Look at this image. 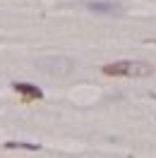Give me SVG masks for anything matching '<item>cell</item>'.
I'll return each instance as SVG.
<instances>
[{
    "label": "cell",
    "instance_id": "obj_1",
    "mask_svg": "<svg viewBox=\"0 0 156 158\" xmlns=\"http://www.w3.org/2000/svg\"><path fill=\"white\" fill-rule=\"evenodd\" d=\"M101 72L106 77H149V74H154V65L137 62V60H118V62L103 65Z\"/></svg>",
    "mask_w": 156,
    "mask_h": 158
},
{
    "label": "cell",
    "instance_id": "obj_2",
    "mask_svg": "<svg viewBox=\"0 0 156 158\" xmlns=\"http://www.w3.org/2000/svg\"><path fill=\"white\" fill-rule=\"evenodd\" d=\"M12 89L22 96V101H24V103H31V101H41V98H43V91H41L39 86H34V84L15 81V84H12Z\"/></svg>",
    "mask_w": 156,
    "mask_h": 158
},
{
    "label": "cell",
    "instance_id": "obj_3",
    "mask_svg": "<svg viewBox=\"0 0 156 158\" xmlns=\"http://www.w3.org/2000/svg\"><path fill=\"white\" fill-rule=\"evenodd\" d=\"M87 7H89L91 12H101V15H113V17L123 15V7H120L118 2H96V0H91Z\"/></svg>",
    "mask_w": 156,
    "mask_h": 158
},
{
    "label": "cell",
    "instance_id": "obj_4",
    "mask_svg": "<svg viewBox=\"0 0 156 158\" xmlns=\"http://www.w3.org/2000/svg\"><path fill=\"white\" fill-rule=\"evenodd\" d=\"M60 62H65V58H46V60H39V67L43 72H50V74H67L70 69L58 67Z\"/></svg>",
    "mask_w": 156,
    "mask_h": 158
},
{
    "label": "cell",
    "instance_id": "obj_5",
    "mask_svg": "<svg viewBox=\"0 0 156 158\" xmlns=\"http://www.w3.org/2000/svg\"><path fill=\"white\" fill-rule=\"evenodd\" d=\"M5 148H29V151H39V144H29V141H5Z\"/></svg>",
    "mask_w": 156,
    "mask_h": 158
}]
</instances>
